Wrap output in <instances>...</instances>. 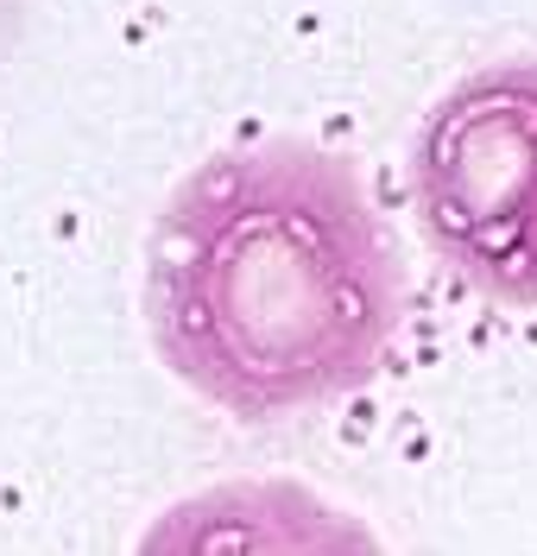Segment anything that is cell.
Segmentation results:
<instances>
[{
	"label": "cell",
	"instance_id": "obj_1",
	"mask_svg": "<svg viewBox=\"0 0 537 556\" xmlns=\"http://www.w3.org/2000/svg\"><path fill=\"white\" fill-rule=\"evenodd\" d=\"M405 266L360 172L317 139L215 152L171 190L145 247L158 361L228 417H297L380 380Z\"/></svg>",
	"mask_w": 537,
	"mask_h": 556
},
{
	"label": "cell",
	"instance_id": "obj_3",
	"mask_svg": "<svg viewBox=\"0 0 537 556\" xmlns=\"http://www.w3.org/2000/svg\"><path fill=\"white\" fill-rule=\"evenodd\" d=\"M26 20H33V0H0V70L13 64V51L26 38Z\"/></svg>",
	"mask_w": 537,
	"mask_h": 556
},
{
	"label": "cell",
	"instance_id": "obj_2",
	"mask_svg": "<svg viewBox=\"0 0 537 556\" xmlns=\"http://www.w3.org/2000/svg\"><path fill=\"white\" fill-rule=\"evenodd\" d=\"M411 208L443 273L506 311H537V58L443 89L411 139Z\"/></svg>",
	"mask_w": 537,
	"mask_h": 556
}]
</instances>
